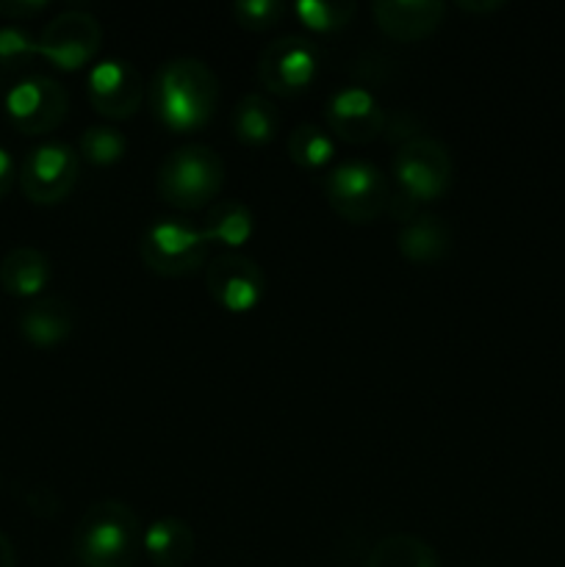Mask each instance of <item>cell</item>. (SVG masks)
Here are the masks:
<instances>
[{"instance_id": "6da1fadb", "label": "cell", "mask_w": 565, "mask_h": 567, "mask_svg": "<svg viewBox=\"0 0 565 567\" xmlns=\"http://www.w3.org/2000/svg\"><path fill=\"white\" fill-rule=\"evenodd\" d=\"M219 103V78L205 61L177 55L164 61L150 81V105L166 131H199Z\"/></svg>"}, {"instance_id": "7a4b0ae2", "label": "cell", "mask_w": 565, "mask_h": 567, "mask_svg": "<svg viewBox=\"0 0 565 567\" xmlns=\"http://www.w3.org/2000/svg\"><path fill=\"white\" fill-rule=\"evenodd\" d=\"M142 524L125 502H94L72 535V551L83 567H133L142 548Z\"/></svg>"}, {"instance_id": "3957f363", "label": "cell", "mask_w": 565, "mask_h": 567, "mask_svg": "<svg viewBox=\"0 0 565 567\" xmlns=\"http://www.w3.org/2000/svg\"><path fill=\"white\" fill-rule=\"evenodd\" d=\"M225 183V164L208 144H183L158 166L155 192L172 208L192 214L210 208Z\"/></svg>"}, {"instance_id": "277c9868", "label": "cell", "mask_w": 565, "mask_h": 567, "mask_svg": "<svg viewBox=\"0 0 565 567\" xmlns=\"http://www.w3.org/2000/svg\"><path fill=\"white\" fill-rule=\"evenodd\" d=\"M327 205L349 225H371L391 203V183L371 161L349 158L325 177Z\"/></svg>"}, {"instance_id": "5b68a950", "label": "cell", "mask_w": 565, "mask_h": 567, "mask_svg": "<svg viewBox=\"0 0 565 567\" xmlns=\"http://www.w3.org/2000/svg\"><path fill=\"white\" fill-rule=\"evenodd\" d=\"M142 264L158 277H188L208 266L210 244L203 227L183 219H161L144 230L138 241Z\"/></svg>"}, {"instance_id": "8992f818", "label": "cell", "mask_w": 565, "mask_h": 567, "mask_svg": "<svg viewBox=\"0 0 565 567\" xmlns=\"http://www.w3.org/2000/svg\"><path fill=\"white\" fill-rule=\"evenodd\" d=\"M452 183V155L438 138L419 136L393 155V188L413 205L435 203Z\"/></svg>"}, {"instance_id": "52a82bcc", "label": "cell", "mask_w": 565, "mask_h": 567, "mask_svg": "<svg viewBox=\"0 0 565 567\" xmlns=\"http://www.w3.org/2000/svg\"><path fill=\"white\" fill-rule=\"evenodd\" d=\"M81 175V155L64 142H44L22 158L17 183L37 205L64 203Z\"/></svg>"}, {"instance_id": "ba28073f", "label": "cell", "mask_w": 565, "mask_h": 567, "mask_svg": "<svg viewBox=\"0 0 565 567\" xmlns=\"http://www.w3.org/2000/svg\"><path fill=\"white\" fill-rule=\"evenodd\" d=\"M6 116L25 136H44L64 122L70 97L50 75H25L6 92Z\"/></svg>"}, {"instance_id": "9c48e42d", "label": "cell", "mask_w": 565, "mask_h": 567, "mask_svg": "<svg viewBox=\"0 0 565 567\" xmlns=\"http://www.w3.org/2000/svg\"><path fill=\"white\" fill-rule=\"evenodd\" d=\"M319 48L310 39L288 33L260 50L258 81L266 92L280 97H299L310 89L319 72Z\"/></svg>"}, {"instance_id": "30bf717a", "label": "cell", "mask_w": 565, "mask_h": 567, "mask_svg": "<svg viewBox=\"0 0 565 567\" xmlns=\"http://www.w3.org/2000/svg\"><path fill=\"white\" fill-rule=\"evenodd\" d=\"M100 42H103V28H100L97 17L81 9H70L55 14L42 28V33L37 37V50L39 59L50 61L55 70L75 72L100 53Z\"/></svg>"}, {"instance_id": "8fae6325", "label": "cell", "mask_w": 565, "mask_h": 567, "mask_svg": "<svg viewBox=\"0 0 565 567\" xmlns=\"http://www.w3.org/2000/svg\"><path fill=\"white\" fill-rule=\"evenodd\" d=\"M205 286L210 299L227 313H249L266 291L264 269L242 252H222L205 266Z\"/></svg>"}, {"instance_id": "7c38bea8", "label": "cell", "mask_w": 565, "mask_h": 567, "mask_svg": "<svg viewBox=\"0 0 565 567\" xmlns=\"http://www.w3.org/2000/svg\"><path fill=\"white\" fill-rule=\"evenodd\" d=\"M144 78L131 61L103 59L86 72V97L105 120H131L144 103Z\"/></svg>"}, {"instance_id": "4fadbf2b", "label": "cell", "mask_w": 565, "mask_h": 567, "mask_svg": "<svg viewBox=\"0 0 565 567\" xmlns=\"http://www.w3.org/2000/svg\"><path fill=\"white\" fill-rule=\"evenodd\" d=\"M325 120L332 136L360 147V144H369L377 136H382L386 111L369 89L343 86L327 97Z\"/></svg>"}, {"instance_id": "5bb4252c", "label": "cell", "mask_w": 565, "mask_h": 567, "mask_svg": "<svg viewBox=\"0 0 565 567\" xmlns=\"http://www.w3.org/2000/svg\"><path fill=\"white\" fill-rule=\"evenodd\" d=\"M377 28L393 42H421L446 20V3L438 0H377L371 6Z\"/></svg>"}, {"instance_id": "9a60e30c", "label": "cell", "mask_w": 565, "mask_h": 567, "mask_svg": "<svg viewBox=\"0 0 565 567\" xmlns=\"http://www.w3.org/2000/svg\"><path fill=\"white\" fill-rule=\"evenodd\" d=\"M17 330L31 347L53 349L75 330V313L61 297H39L17 319Z\"/></svg>"}, {"instance_id": "2e32d148", "label": "cell", "mask_w": 565, "mask_h": 567, "mask_svg": "<svg viewBox=\"0 0 565 567\" xmlns=\"http://www.w3.org/2000/svg\"><path fill=\"white\" fill-rule=\"evenodd\" d=\"M53 277L48 255L37 247H14L0 260V288L17 299H39Z\"/></svg>"}, {"instance_id": "e0dca14e", "label": "cell", "mask_w": 565, "mask_h": 567, "mask_svg": "<svg viewBox=\"0 0 565 567\" xmlns=\"http://www.w3.org/2000/svg\"><path fill=\"white\" fill-rule=\"evenodd\" d=\"M397 247L410 264H438L446 258L449 247H452V233H449L446 221L438 216L415 214L399 230Z\"/></svg>"}, {"instance_id": "ac0fdd59", "label": "cell", "mask_w": 565, "mask_h": 567, "mask_svg": "<svg viewBox=\"0 0 565 567\" xmlns=\"http://www.w3.org/2000/svg\"><path fill=\"white\" fill-rule=\"evenodd\" d=\"M142 548L150 563L158 567H183L192 563L197 537L194 529L181 518H158L144 529Z\"/></svg>"}, {"instance_id": "d6986e66", "label": "cell", "mask_w": 565, "mask_h": 567, "mask_svg": "<svg viewBox=\"0 0 565 567\" xmlns=\"http://www.w3.org/2000/svg\"><path fill=\"white\" fill-rule=\"evenodd\" d=\"M233 133L247 147H266L280 133V111L264 92H247L230 114Z\"/></svg>"}, {"instance_id": "ffe728a7", "label": "cell", "mask_w": 565, "mask_h": 567, "mask_svg": "<svg viewBox=\"0 0 565 567\" xmlns=\"http://www.w3.org/2000/svg\"><path fill=\"white\" fill-rule=\"evenodd\" d=\"M253 214L238 199H219L208 208L203 221V233L208 244H222L227 252H236L238 247L253 238Z\"/></svg>"}, {"instance_id": "44dd1931", "label": "cell", "mask_w": 565, "mask_h": 567, "mask_svg": "<svg viewBox=\"0 0 565 567\" xmlns=\"http://www.w3.org/2000/svg\"><path fill=\"white\" fill-rule=\"evenodd\" d=\"M366 567H441L438 554L415 535H388L371 548Z\"/></svg>"}, {"instance_id": "7402d4cb", "label": "cell", "mask_w": 565, "mask_h": 567, "mask_svg": "<svg viewBox=\"0 0 565 567\" xmlns=\"http://www.w3.org/2000/svg\"><path fill=\"white\" fill-rule=\"evenodd\" d=\"M288 158L299 166V169H325L327 164L336 155V142H332L330 133L325 127L314 125V122H305V125H297L286 138Z\"/></svg>"}, {"instance_id": "603a6c76", "label": "cell", "mask_w": 565, "mask_h": 567, "mask_svg": "<svg viewBox=\"0 0 565 567\" xmlns=\"http://www.w3.org/2000/svg\"><path fill=\"white\" fill-rule=\"evenodd\" d=\"M355 3L347 0H297L294 17L314 33H336L355 20Z\"/></svg>"}, {"instance_id": "cb8c5ba5", "label": "cell", "mask_w": 565, "mask_h": 567, "mask_svg": "<svg viewBox=\"0 0 565 567\" xmlns=\"http://www.w3.org/2000/svg\"><path fill=\"white\" fill-rule=\"evenodd\" d=\"M127 138L120 127L111 125H92L81 133L78 142V155L94 166H114L125 158Z\"/></svg>"}, {"instance_id": "d4e9b609", "label": "cell", "mask_w": 565, "mask_h": 567, "mask_svg": "<svg viewBox=\"0 0 565 567\" xmlns=\"http://www.w3.org/2000/svg\"><path fill=\"white\" fill-rule=\"evenodd\" d=\"M39 59L37 37L20 25H0V72H20Z\"/></svg>"}, {"instance_id": "484cf974", "label": "cell", "mask_w": 565, "mask_h": 567, "mask_svg": "<svg viewBox=\"0 0 565 567\" xmlns=\"http://www.w3.org/2000/svg\"><path fill=\"white\" fill-rule=\"evenodd\" d=\"M230 14L247 31H269L286 17V6L280 0H238Z\"/></svg>"}, {"instance_id": "4316f807", "label": "cell", "mask_w": 565, "mask_h": 567, "mask_svg": "<svg viewBox=\"0 0 565 567\" xmlns=\"http://www.w3.org/2000/svg\"><path fill=\"white\" fill-rule=\"evenodd\" d=\"M382 136H386L391 144H397V150H399L402 144L413 142V138H419V136H427V133H421L419 120H415L410 111H393L391 116L386 114V127H382Z\"/></svg>"}, {"instance_id": "83f0119b", "label": "cell", "mask_w": 565, "mask_h": 567, "mask_svg": "<svg viewBox=\"0 0 565 567\" xmlns=\"http://www.w3.org/2000/svg\"><path fill=\"white\" fill-rule=\"evenodd\" d=\"M48 9L44 0H0V17L6 20H31L33 14Z\"/></svg>"}, {"instance_id": "f1b7e54d", "label": "cell", "mask_w": 565, "mask_h": 567, "mask_svg": "<svg viewBox=\"0 0 565 567\" xmlns=\"http://www.w3.org/2000/svg\"><path fill=\"white\" fill-rule=\"evenodd\" d=\"M17 172H20V166L14 164L9 150L0 147V199H3L6 194L11 192V186L17 183Z\"/></svg>"}, {"instance_id": "f546056e", "label": "cell", "mask_w": 565, "mask_h": 567, "mask_svg": "<svg viewBox=\"0 0 565 567\" xmlns=\"http://www.w3.org/2000/svg\"><path fill=\"white\" fill-rule=\"evenodd\" d=\"M504 0H460L458 3V9H463V11H474V14H485V11H499V9H504Z\"/></svg>"}, {"instance_id": "4dcf8cb0", "label": "cell", "mask_w": 565, "mask_h": 567, "mask_svg": "<svg viewBox=\"0 0 565 567\" xmlns=\"http://www.w3.org/2000/svg\"><path fill=\"white\" fill-rule=\"evenodd\" d=\"M0 567H17V551L3 532H0Z\"/></svg>"}]
</instances>
